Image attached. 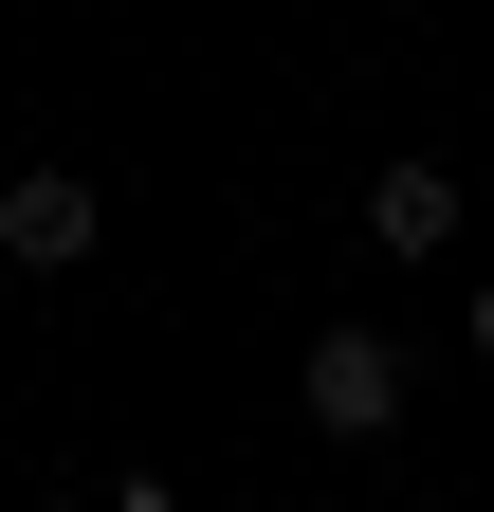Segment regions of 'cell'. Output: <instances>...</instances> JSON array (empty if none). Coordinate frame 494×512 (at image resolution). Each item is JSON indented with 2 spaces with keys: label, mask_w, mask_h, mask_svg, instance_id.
Masks as SVG:
<instances>
[{
  "label": "cell",
  "mask_w": 494,
  "mask_h": 512,
  "mask_svg": "<svg viewBox=\"0 0 494 512\" xmlns=\"http://www.w3.org/2000/svg\"><path fill=\"white\" fill-rule=\"evenodd\" d=\"M312 421H330V439H385V421H403V348H385V330H312Z\"/></svg>",
  "instance_id": "6da1fadb"
},
{
  "label": "cell",
  "mask_w": 494,
  "mask_h": 512,
  "mask_svg": "<svg viewBox=\"0 0 494 512\" xmlns=\"http://www.w3.org/2000/svg\"><path fill=\"white\" fill-rule=\"evenodd\" d=\"M0 256H19V275H74V256H92V183L74 165H19V183H0Z\"/></svg>",
  "instance_id": "7a4b0ae2"
},
{
  "label": "cell",
  "mask_w": 494,
  "mask_h": 512,
  "mask_svg": "<svg viewBox=\"0 0 494 512\" xmlns=\"http://www.w3.org/2000/svg\"><path fill=\"white\" fill-rule=\"evenodd\" d=\"M366 238H385V256H440L458 238V183L440 165H385V183H366Z\"/></svg>",
  "instance_id": "3957f363"
},
{
  "label": "cell",
  "mask_w": 494,
  "mask_h": 512,
  "mask_svg": "<svg viewBox=\"0 0 494 512\" xmlns=\"http://www.w3.org/2000/svg\"><path fill=\"white\" fill-rule=\"evenodd\" d=\"M110 512H202V494H165V476H129V494H110Z\"/></svg>",
  "instance_id": "277c9868"
},
{
  "label": "cell",
  "mask_w": 494,
  "mask_h": 512,
  "mask_svg": "<svg viewBox=\"0 0 494 512\" xmlns=\"http://www.w3.org/2000/svg\"><path fill=\"white\" fill-rule=\"evenodd\" d=\"M476 366H494V293H476Z\"/></svg>",
  "instance_id": "5b68a950"
}]
</instances>
